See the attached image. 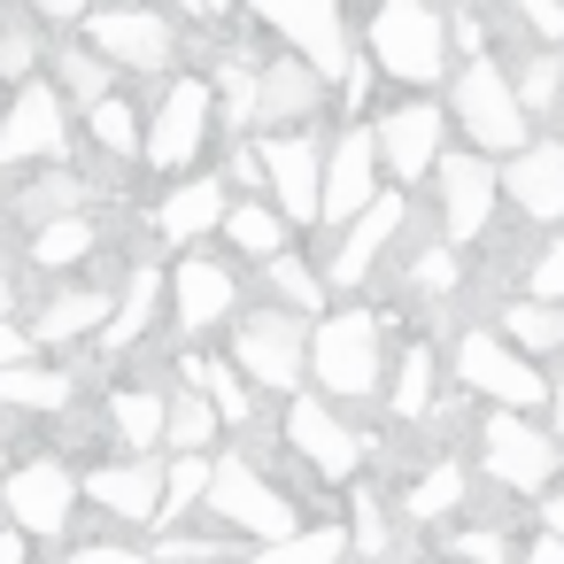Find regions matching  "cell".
I'll return each instance as SVG.
<instances>
[{
  "instance_id": "obj_49",
  "label": "cell",
  "mask_w": 564,
  "mask_h": 564,
  "mask_svg": "<svg viewBox=\"0 0 564 564\" xmlns=\"http://www.w3.org/2000/svg\"><path fill=\"white\" fill-rule=\"evenodd\" d=\"M456 556L464 564H510V541L502 533H456Z\"/></svg>"
},
{
  "instance_id": "obj_38",
  "label": "cell",
  "mask_w": 564,
  "mask_h": 564,
  "mask_svg": "<svg viewBox=\"0 0 564 564\" xmlns=\"http://www.w3.org/2000/svg\"><path fill=\"white\" fill-rule=\"evenodd\" d=\"M394 364H402V371H394V417H425V402H433V348L417 340V348H402Z\"/></svg>"
},
{
  "instance_id": "obj_39",
  "label": "cell",
  "mask_w": 564,
  "mask_h": 564,
  "mask_svg": "<svg viewBox=\"0 0 564 564\" xmlns=\"http://www.w3.org/2000/svg\"><path fill=\"white\" fill-rule=\"evenodd\" d=\"M209 479H217V464H209V456H171V487H163V525H171V518H186L194 502H209Z\"/></svg>"
},
{
  "instance_id": "obj_29",
  "label": "cell",
  "mask_w": 564,
  "mask_h": 564,
  "mask_svg": "<svg viewBox=\"0 0 564 564\" xmlns=\"http://www.w3.org/2000/svg\"><path fill=\"white\" fill-rule=\"evenodd\" d=\"M186 379H194V387L217 402V417H225V425H248V417H256V402H248V379H240L225 356H186Z\"/></svg>"
},
{
  "instance_id": "obj_16",
  "label": "cell",
  "mask_w": 564,
  "mask_h": 564,
  "mask_svg": "<svg viewBox=\"0 0 564 564\" xmlns=\"http://www.w3.org/2000/svg\"><path fill=\"white\" fill-rule=\"evenodd\" d=\"M286 448H294V456H310L325 479H356V464H364L356 425H340L317 394H294V410H286Z\"/></svg>"
},
{
  "instance_id": "obj_5",
  "label": "cell",
  "mask_w": 564,
  "mask_h": 564,
  "mask_svg": "<svg viewBox=\"0 0 564 564\" xmlns=\"http://www.w3.org/2000/svg\"><path fill=\"white\" fill-rule=\"evenodd\" d=\"M479 464H487L495 487H510V495H541V487L556 479L564 448H556L525 410H495V417L479 425Z\"/></svg>"
},
{
  "instance_id": "obj_55",
  "label": "cell",
  "mask_w": 564,
  "mask_h": 564,
  "mask_svg": "<svg viewBox=\"0 0 564 564\" xmlns=\"http://www.w3.org/2000/svg\"><path fill=\"white\" fill-rule=\"evenodd\" d=\"M541 525L564 541V487H549V495H541Z\"/></svg>"
},
{
  "instance_id": "obj_15",
  "label": "cell",
  "mask_w": 564,
  "mask_h": 564,
  "mask_svg": "<svg viewBox=\"0 0 564 564\" xmlns=\"http://www.w3.org/2000/svg\"><path fill=\"white\" fill-rule=\"evenodd\" d=\"M441 124H448V109H433V101L387 109L379 117V163H387V178H402V186L433 178L441 171Z\"/></svg>"
},
{
  "instance_id": "obj_42",
  "label": "cell",
  "mask_w": 564,
  "mask_h": 564,
  "mask_svg": "<svg viewBox=\"0 0 564 564\" xmlns=\"http://www.w3.org/2000/svg\"><path fill=\"white\" fill-rule=\"evenodd\" d=\"M410 279H417L425 294H448V286H456V248H448V240H433V248H417V263H410Z\"/></svg>"
},
{
  "instance_id": "obj_36",
  "label": "cell",
  "mask_w": 564,
  "mask_h": 564,
  "mask_svg": "<svg viewBox=\"0 0 564 564\" xmlns=\"http://www.w3.org/2000/svg\"><path fill=\"white\" fill-rule=\"evenodd\" d=\"M340 556H348V533H340V525H302L294 541L263 549L256 564H340Z\"/></svg>"
},
{
  "instance_id": "obj_2",
  "label": "cell",
  "mask_w": 564,
  "mask_h": 564,
  "mask_svg": "<svg viewBox=\"0 0 564 564\" xmlns=\"http://www.w3.org/2000/svg\"><path fill=\"white\" fill-rule=\"evenodd\" d=\"M448 117L471 132V155H525L533 148L525 140V101H518V86H510V70L495 55H479V63L456 70Z\"/></svg>"
},
{
  "instance_id": "obj_31",
  "label": "cell",
  "mask_w": 564,
  "mask_h": 564,
  "mask_svg": "<svg viewBox=\"0 0 564 564\" xmlns=\"http://www.w3.org/2000/svg\"><path fill=\"white\" fill-rule=\"evenodd\" d=\"M0 402H9V410H63L70 402V371L17 364V371H0Z\"/></svg>"
},
{
  "instance_id": "obj_19",
  "label": "cell",
  "mask_w": 564,
  "mask_h": 564,
  "mask_svg": "<svg viewBox=\"0 0 564 564\" xmlns=\"http://www.w3.org/2000/svg\"><path fill=\"white\" fill-rule=\"evenodd\" d=\"M163 487H171V464L163 456H124V464H101L86 479V495L109 518H163Z\"/></svg>"
},
{
  "instance_id": "obj_57",
  "label": "cell",
  "mask_w": 564,
  "mask_h": 564,
  "mask_svg": "<svg viewBox=\"0 0 564 564\" xmlns=\"http://www.w3.org/2000/svg\"><path fill=\"white\" fill-rule=\"evenodd\" d=\"M194 9H202V17H225V9H232V0H194Z\"/></svg>"
},
{
  "instance_id": "obj_24",
  "label": "cell",
  "mask_w": 564,
  "mask_h": 564,
  "mask_svg": "<svg viewBox=\"0 0 564 564\" xmlns=\"http://www.w3.org/2000/svg\"><path fill=\"white\" fill-rule=\"evenodd\" d=\"M109 425H117V441H124L132 456H155V441L171 433V394L124 387V394H109Z\"/></svg>"
},
{
  "instance_id": "obj_20",
  "label": "cell",
  "mask_w": 564,
  "mask_h": 564,
  "mask_svg": "<svg viewBox=\"0 0 564 564\" xmlns=\"http://www.w3.org/2000/svg\"><path fill=\"white\" fill-rule=\"evenodd\" d=\"M402 232V202L394 194H379L348 232H340V248H333V263H325V279L333 286H364L371 271H379V256H387V240Z\"/></svg>"
},
{
  "instance_id": "obj_50",
  "label": "cell",
  "mask_w": 564,
  "mask_h": 564,
  "mask_svg": "<svg viewBox=\"0 0 564 564\" xmlns=\"http://www.w3.org/2000/svg\"><path fill=\"white\" fill-rule=\"evenodd\" d=\"M70 564H163L155 549H117V541H86Z\"/></svg>"
},
{
  "instance_id": "obj_11",
  "label": "cell",
  "mask_w": 564,
  "mask_h": 564,
  "mask_svg": "<svg viewBox=\"0 0 564 564\" xmlns=\"http://www.w3.org/2000/svg\"><path fill=\"white\" fill-rule=\"evenodd\" d=\"M433 178H441V232H448V248H471L487 232L495 202H502V171L487 155H441Z\"/></svg>"
},
{
  "instance_id": "obj_37",
  "label": "cell",
  "mask_w": 564,
  "mask_h": 564,
  "mask_svg": "<svg viewBox=\"0 0 564 564\" xmlns=\"http://www.w3.org/2000/svg\"><path fill=\"white\" fill-rule=\"evenodd\" d=\"M63 101H78V109L109 101V63L94 47H63Z\"/></svg>"
},
{
  "instance_id": "obj_3",
  "label": "cell",
  "mask_w": 564,
  "mask_h": 564,
  "mask_svg": "<svg viewBox=\"0 0 564 564\" xmlns=\"http://www.w3.org/2000/svg\"><path fill=\"white\" fill-rule=\"evenodd\" d=\"M310 371H317V387L340 394V402L379 394V371H387L379 317H371V310H333V317L310 333Z\"/></svg>"
},
{
  "instance_id": "obj_48",
  "label": "cell",
  "mask_w": 564,
  "mask_h": 564,
  "mask_svg": "<svg viewBox=\"0 0 564 564\" xmlns=\"http://www.w3.org/2000/svg\"><path fill=\"white\" fill-rule=\"evenodd\" d=\"M155 556H163V564H225L217 541H202V533H178V541H163Z\"/></svg>"
},
{
  "instance_id": "obj_34",
  "label": "cell",
  "mask_w": 564,
  "mask_h": 564,
  "mask_svg": "<svg viewBox=\"0 0 564 564\" xmlns=\"http://www.w3.org/2000/svg\"><path fill=\"white\" fill-rule=\"evenodd\" d=\"M78 256H94V217H63V225H40L32 232V263L40 271H63Z\"/></svg>"
},
{
  "instance_id": "obj_10",
  "label": "cell",
  "mask_w": 564,
  "mask_h": 564,
  "mask_svg": "<svg viewBox=\"0 0 564 564\" xmlns=\"http://www.w3.org/2000/svg\"><path fill=\"white\" fill-rule=\"evenodd\" d=\"M86 47L117 70H171L178 32L155 9H101V17H86Z\"/></svg>"
},
{
  "instance_id": "obj_26",
  "label": "cell",
  "mask_w": 564,
  "mask_h": 564,
  "mask_svg": "<svg viewBox=\"0 0 564 564\" xmlns=\"http://www.w3.org/2000/svg\"><path fill=\"white\" fill-rule=\"evenodd\" d=\"M502 340L518 356H564V302H510L502 310Z\"/></svg>"
},
{
  "instance_id": "obj_4",
  "label": "cell",
  "mask_w": 564,
  "mask_h": 564,
  "mask_svg": "<svg viewBox=\"0 0 564 564\" xmlns=\"http://www.w3.org/2000/svg\"><path fill=\"white\" fill-rule=\"evenodd\" d=\"M456 379L471 394H487L495 410H541V402H556V387L541 379V364L518 356L502 333H464L456 340Z\"/></svg>"
},
{
  "instance_id": "obj_35",
  "label": "cell",
  "mask_w": 564,
  "mask_h": 564,
  "mask_svg": "<svg viewBox=\"0 0 564 564\" xmlns=\"http://www.w3.org/2000/svg\"><path fill=\"white\" fill-rule=\"evenodd\" d=\"M456 502H464V471H456V464L417 471V479H410V495H402V510H410V518H448Z\"/></svg>"
},
{
  "instance_id": "obj_43",
  "label": "cell",
  "mask_w": 564,
  "mask_h": 564,
  "mask_svg": "<svg viewBox=\"0 0 564 564\" xmlns=\"http://www.w3.org/2000/svg\"><path fill=\"white\" fill-rule=\"evenodd\" d=\"M32 63H40V40L24 24H9V32H0V78H24L32 86Z\"/></svg>"
},
{
  "instance_id": "obj_1",
  "label": "cell",
  "mask_w": 564,
  "mask_h": 564,
  "mask_svg": "<svg viewBox=\"0 0 564 564\" xmlns=\"http://www.w3.org/2000/svg\"><path fill=\"white\" fill-rule=\"evenodd\" d=\"M371 55L402 86H433L448 70V17L441 0H379L371 9Z\"/></svg>"
},
{
  "instance_id": "obj_14",
  "label": "cell",
  "mask_w": 564,
  "mask_h": 564,
  "mask_svg": "<svg viewBox=\"0 0 564 564\" xmlns=\"http://www.w3.org/2000/svg\"><path fill=\"white\" fill-rule=\"evenodd\" d=\"M379 132H340L333 148H325V225H356L371 202H379Z\"/></svg>"
},
{
  "instance_id": "obj_59",
  "label": "cell",
  "mask_w": 564,
  "mask_h": 564,
  "mask_svg": "<svg viewBox=\"0 0 564 564\" xmlns=\"http://www.w3.org/2000/svg\"><path fill=\"white\" fill-rule=\"evenodd\" d=\"M456 9H479V0H456Z\"/></svg>"
},
{
  "instance_id": "obj_53",
  "label": "cell",
  "mask_w": 564,
  "mask_h": 564,
  "mask_svg": "<svg viewBox=\"0 0 564 564\" xmlns=\"http://www.w3.org/2000/svg\"><path fill=\"white\" fill-rule=\"evenodd\" d=\"M24 9H40V17H55V24H78L86 0H24Z\"/></svg>"
},
{
  "instance_id": "obj_52",
  "label": "cell",
  "mask_w": 564,
  "mask_h": 564,
  "mask_svg": "<svg viewBox=\"0 0 564 564\" xmlns=\"http://www.w3.org/2000/svg\"><path fill=\"white\" fill-rule=\"evenodd\" d=\"M24 356H32V340H24V333H17L9 317H0V371H17Z\"/></svg>"
},
{
  "instance_id": "obj_6",
  "label": "cell",
  "mask_w": 564,
  "mask_h": 564,
  "mask_svg": "<svg viewBox=\"0 0 564 564\" xmlns=\"http://www.w3.org/2000/svg\"><path fill=\"white\" fill-rule=\"evenodd\" d=\"M256 17L317 70V78H333V86H348L356 78V63H348V32H340V0H256Z\"/></svg>"
},
{
  "instance_id": "obj_18",
  "label": "cell",
  "mask_w": 564,
  "mask_h": 564,
  "mask_svg": "<svg viewBox=\"0 0 564 564\" xmlns=\"http://www.w3.org/2000/svg\"><path fill=\"white\" fill-rule=\"evenodd\" d=\"M325 86L333 78H317L310 63H294V55H279L263 78H256V124H279V132H302L317 109H325Z\"/></svg>"
},
{
  "instance_id": "obj_28",
  "label": "cell",
  "mask_w": 564,
  "mask_h": 564,
  "mask_svg": "<svg viewBox=\"0 0 564 564\" xmlns=\"http://www.w3.org/2000/svg\"><path fill=\"white\" fill-rule=\"evenodd\" d=\"M109 294H94V286H78V294H55L47 310H40V340H78V333H109Z\"/></svg>"
},
{
  "instance_id": "obj_32",
  "label": "cell",
  "mask_w": 564,
  "mask_h": 564,
  "mask_svg": "<svg viewBox=\"0 0 564 564\" xmlns=\"http://www.w3.org/2000/svg\"><path fill=\"white\" fill-rule=\"evenodd\" d=\"M86 132H94V148L101 155H148V132H140V117H132V101H101V109H86Z\"/></svg>"
},
{
  "instance_id": "obj_17",
  "label": "cell",
  "mask_w": 564,
  "mask_h": 564,
  "mask_svg": "<svg viewBox=\"0 0 564 564\" xmlns=\"http://www.w3.org/2000/svg\"><path fill=\"white\" fill-rule=\"evenodd\" d=\"M9 518L24 525V533H63L70 525V510H78V479L63 471V464H24V471H9Z\"/></svg>"
},
{
  "instance_id": "obj_7",
  "label": "cell",
  "mask_w": 564,
  "mask_h": 564,
  "mask_svg": "<svg viewBox=\"0 0 564 564\" xmlns=\"http://www.w3.org/2000/svg\"><path fill=\"white\" fill-rule=\"evenodd\" d=\"M232 364H240L256 387L294 394V379L310 371V333H302V317H294V310H256V317L232 333Z\"/></svg>"
},
{
  "instance_id": "obj_51",
  "label": "cell",
  "mask_w": 564,
  "mask_h": 564,
  "mask_svg": "<svg viewBox=\"0 0 564 564\" xmlns=\"http://www.w3.org/2000/svg\"><path fill=\"white\" fill-rule=\"evenodd\" d=\"M225 178H232V186H263V148H232Z\"/></svg>"
},
{
  "instance_id": "obj_56",
  "label": "cell",
  "mask_w": 564,
  "mask_h": 564,
  "mask_svg": "<svg viewBox=\"0 0 564 564\" xmlns=\"http://www.w3.org/2000/svg\"><path fill=\"white\" fill-rule=\"evenodd\" d=\"M0 564H24V525H0Z\"/></svg>"
},
{
  "instance_id": "obj_58",
  "label": "cell",
  "mask_w": 564,
  "mask_h": 564,
  "mask_svg": "<svg viewBox=\"0 0 564 564\" xmlns=\"http://www.w3.org/2000/svg\"><path fill=\"white\" fill-rule=\"evenodd\" d=\"M556 417H564V379H556Z\"/></svg>"
},
{
  "instance_id": "obj_23",
  "label": "cell",
  "mask_w": 564,
  "mask_h": 564,
  "mask_svg": "<svg viewBox=\"0 0 564 564\" xmlns=\"http://www.w3.org/2000/svg\"><path fill=\"white\" fill-rule=\"evenodd\" d=\"M232 217V202H225V178H186L178 194H163V209H155V232L163 240H202V232H217Z\"/></svg>"
},
{
  "instance_id": "obj_47",
  "label": "cell",
  "mask_w": 564,
  "mask_h": 564,
  "mask_svg": "<svg viewBox=\"0 0 564 564\" xmlns=\"http://www.w3.org/2000/svg\"><path fill=\"white\" fill-rule=\"evenodd\" d=\"M225 117H232V124H256V78H248L240 63L225 70Z\"/></svg>"
},
{
  "instance_id": "obj_22",
  "label": "cell",
  "mask_w": 564,
  "mask_h": 564,
  "mask_svg": "<svg viewBox=\"0 0 564 564\" xmlns=\"http://www.w3.org/2000/svg\"><path fill=\"white\" fill-rule=\"evenodd\" d=\"M171 302H178V325H186V333H209V325L240 302V286H232V271H225V263L186 256V263H178V279H171Z\"/></svg>"
},
{
  "instance_id": "obj_25",
  "label": "cell",
  "mask_w": 564,
  "mask_h": 564,
  "mask_svg": "<svg viewBox=\"0 0 564 564\" xmlns=\"http://www.w3.org/2000/svg\"><path fill=\"white\" fill-rule=\"evenodd\" d=\"M86 202H94V186L78 178V171H40L32 186H24V202H17V217L40 232V225H63V217H86Z\"/></svg>"
},
{
  "instance_id": "obj_21",
  "label": "cell",
  "mask_w": 564,
  "mask_h": 564,
  "mask_svg": "<svg viewBox=\"0 0 564 564\" xmlns=\"http://www.w3.org/2000/svg\"><path fill=\"white\" fill-rule=\"evenodd\" d=\"M502 194L525 217H564V140H533L525 155L502 163Z\"/></svg>"
},
{
  "instance_id": "obj_30",
  "label": "cell",
  "mask_w": 564,
  "mask_h": 564,
  "mask_svg": "<svg viewBox=\"0 0 564 564\" xmlns=\"http://www.w3.org/2000/svg\"><path fill=\"white\" fill-rule=\"evenodd\" d=\"M217 425H225L217 402H209L202 387H186V394H171V433H163V441H171V456H202Z\"/></svg>"
},
{
  "instance_id": "obj_12",
  "label": "cell",
  "mask_w": 564,
  "mask_h": 564,
  "mask_svg": "<svg viewBox=\"0 0 564 564\" xmlns=\"http://www.w3.org/2000/svg\"><path fill=\"white\" fill-rule=\"evenodd\" d=\"M209 109H217V94H209L202 78H171V94H163L155 117H148V163H155V171H186V163L202 155Z\"/></svg>"
},
{
  "instance_id": "obj_54",
  "label": "cell",
  "mask_w": 564,
  "mask_h": 564,
  "mask_svg": "<svg viewBox=\"0 0 564 564\" xmlns=\"http://www.w3.org/2000/svg\"><path fill=\"white\" fill-rule=\"evenodd\" d=\"M518 564H564V541H556V533H541V541H533Z\"/></svg>"
},
{
  "instance_id": "obj_41",
  "label": "cell",
  "mask_w": 564,
  "mask_h": 564,
  "mask_svg": "<svg viewBox=\"0 0 564 564\" xmlns=\"http://www.w3.org/2000/svg\"><path fill=\"white\" fill-rule=\"evenodd\" d=\"M263 271H271V294H286V302H294V317L325 302V279H317L310 263H294V256H279V263H263Z\"/></svg>"
},
{
  "instance_id": "obj_45",
  "label": "cell",
  "mask_w": 564,
  "mask_h": 564,
  "mask_svg": "<svg viewBox=\"0 0 564 564\" xmlns=\"http://www.w3.org/2000/svg\"><path fill=\"white\" fill-rule=\"evenodd\" d=\"M356 549L364 556H387V518H379V502L356 487Z\"/></svg>"
},
{
  "instance_id": "obj_9",
  "label": "cell",
  "mask_w": 564,
  "mask_h": 564,
  "mask_svg": "<svg viewBox=\"0 0 564 564\" xmlns=\"http://www.w3.org/2000/svg\"><path fill=\"white\" fill-rule=\"evenodd\" d=\"M63 140H70V101L47 78H32L9 109H0V171L9 163H55Z\"/></svg>"
},
{
  "instance_id": "obj_46",
  "label": "cell",
  "mask_w": 564,
  "mask_h": 564,
  "mask_svg": "<svg viewBox=\"0 0 564 564\" xmlns=\"http://www.w3.org/2000/svg\"><path fill=\"white\" fill-rule=\"evenodd\" d=\"M533 302H564V240L541 248V263H533Z\"/></svg>"
},
{
  "instance_id": "obj_44",
  "label": "cell",
  "mask_w": 564,
  "mask_h": 564,
  "mask_svg": "<svg viewBox=\"0 0 564 564\" xmlns=\"http://www.w3.org/2000/svg\"><path fill=\"white\" fill-rule=\"evenodd\" d=\"M510 9L541 32V47H564V0H510Z\"/></svg>"
},
{
  "instance_id": "obj_40",
  "label": "cell",
  "mask_w": 564,
  "mask_h": 564,
  "mask_svg": "<svg viewBox=\"0 0 564 564\" xmlns=\"http://www.w3.org/2000/svg\"><path fill=\"white\" fill-rule=\"evenodd\" d=\"M510 86H518L525 117H549V109H556V94H564V55H533V63H525Z\"/></svg>"
},
{
  "instance_id": "obj_13",
  "label": "cell",
  "mask_w": 564,
  "mask_h": 564,
  "mask_svg": "<svg viewBox=\"0 0 564 564\" xmlns=\"http://www.w3.org/2000/svg\"><path fill=\"white\" fill-rule=\"evenodd\" d=\"M263 178L279 186V209L294 225H317L325 217V148L310 132H271L263 140Z\"/></svg>"
},
{
  "instance_id": "obj_33",
  "label": "cell",
  "mask_w": 564,
  "mask_h": 564,
  "mask_svg": "<svg viewBox=\"0 0 564 564\" xmlns=\"http://www.w3.org/2000/svg\"><path fill=\"white\" fill-rule=\"evenodd\" d=\"M225 232H232V248L256 256V263H279V256H286V217H279V209H232Z\"/></svg>"
},
{
  "instance_id": "obj_27",
  "label": "cell",
  "mask_w": 564,
  "mask_h": 564,
  "mask_svg": "<svg viewBox=\"0 0 564 564\" xmlns=\"http://www.w3.org/2000/svg\"><path fill=\"white\" fill-rule=\"evenodd\" d=\"M155 302H163V271H155V263H140V271H132V286L117 294V317H109V333H101V340H109V348H132V340L155 325Z\"/></svg>"
},
{
  "instance_id": "obj_8",
  "label": "cell",
  "mask_w": 564,
  "mask_h": 564,
  "mask_svg": "<svg viewBox=\"0 0 564 564\" xmlns=\"http://www.w3.org/2000/svg\"><path fill=\"white\" fill-rule=\"evenodd\" d=\"M209 510H217L225 525L263 533L271 549L302 533V525H294V502H286V495H279V487H271V479H263L248 456H225V464H217V479H209Z\"/></svg>"
}]
</instances>
